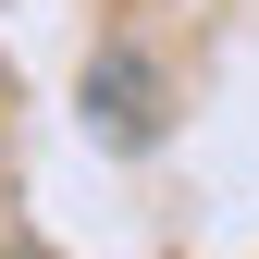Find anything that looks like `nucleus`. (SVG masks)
<instances>
[{
	"instance_id": "nucleus-1",
	"label": "nucleus",
	"mask_w": 259,
	"mask_h": 259,
	"mask_svg": "<svg viewBox=\"0 0 259 259\" xmlns=\"http://www.w3.org/2000/svg\"><path fill=\"white\" fill-rule=\"evenodd\" d=\"M136 99H148V74H136V62H99V123H111L123 148L148 136V111H136Z\"/></svg>"
}]
</instances>
